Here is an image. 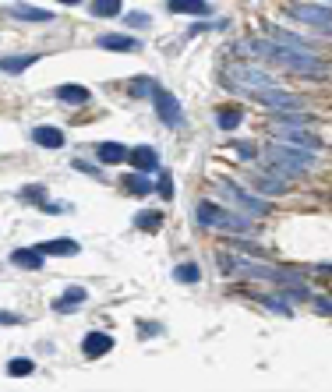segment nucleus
Wrapping results in <instances>:
<instances>
[{
	"instance_id": "obj_1",
	"label": "nucleus",
	"mask_w": 332,
	"mask_h": 392,
	"mask_svg": "<svg viewBox=\"0 0 332 392\" xmlns=\"http://www.w3.org/2000/svg\"><path fill=\"white\" fill-rule=\"evenodd\" d=\"M248 50L258 53V57H265V61H272V64H283L294 75H308V78H325L329 75V68L315 57V50H294V46H283L276 39H251Z\"/></svg>"
},
{
	"instance_id": "obj_2",
	"label": "nucleus",
	"mask_w": 332,
	"mask_h": 392,
	"mask_svg": "<svg viewBox=\"0 0 332 392\" xmlns=\"http://www.w3.org/2000/svg\"><path fill=\"white\" fill-rule=\"evenodd\" d=\"M265 159H269V166H280V174L301 177L304 170H311V166L318 163V152L301 149V145H290V142H276V145L265 149Z\"/></svg>"
},
{
	"instance_id": "obj_3",
	"label": "nucleus",
	"mask_w": 332,
	"mask_h": 392,
	"mask_svg": "<svg viewBox=\"0 0 332 392\" xmlns=\"http://www.w3.org/2000/svg\"><path fill=\"white\" fill-rule=\"evenodd\" d=\"M223 269L227 272H237L244 279H269V283H276V287H301V276L290 272V269L258 265V262H244V258H234V255H223Z\"/></svg>"
},
{
	"instance_id": "obj_4",
	"label": "nucleus",
	"mask_w": 332,
	"mask_h": 392,
	"mask_svg": "<svg viewBox=\"0 0 332 392\" xmlns=\"http://www.w3.org/2000/svg\"><path fill=\"white\" fill-rule=\"evenodd\" d=\"M198 223L209 230H227V234H237V237H251L255 227H251V219L248 216H237V212H227V209H219L212 202H202L198 205Z\"/></svg>"
},
{
	"instance_id": "obj_5",
	"label": "nucleus",
	"mask_w": 332,
	"mask_h": 392,
	"mask_svg": "<svg viewBox=\"0 0 332 392\" xmlns=\"http://www.w3.org/2000/svg\"><path fill=\"white\" fill-rule=\"evenodd\" d=\"M227 85L230 89H241V92H262V89H276V78H269L265 71H258V68H244V64H234V68H227Z\"/></svg>"
},
{
	"instance_id": "obj_6",
	"label": "nucleus",
	"mask_w": 332,
	"mask_h": 392,
	"mask_svg": "<svg viewBox=\"0 0 332 392\" xmlns=\"http://www.w3.org/2000/svg\"><path fill=\"white\" fill-rule=\"evenodd\" d=\"M216 188L223 191V195H227V198H230L237 209H244L248 216H265V212H269V202H262L258 195L244 191L241 184H234V181H227V177H219V181H216Z\"/></svg>"
},
{
	"instance_id": "obj_7",
	"label": "nucleus",
	"mask_w": 332,
	"mask_h": 392,
	"mask_svg": "<svg viewBox=\"0 0 332 392\" xmlns=\"http://www.w3.org/2000/svg\"><path fill=\"white\" fill-rule=\"evenodd\" d=\"M152 103H156V117H159L166 128H181V121H184V110H181V103H177V96H174V92L156 89Z\"/></svg>"
},
{
	"instance_id": "obj_8",
	"label": "nucleus",
	"mask_w": 332,
	"mask_h": 392,
	"mask_svg": "<svg viewBox=\"0 0 332 392\" xmlns=\"http://www.w3.org/2000/svg\"><path fill=\"white\" fill-rule=\"evenodd\" d=\"M287 15L297 18V22H308V25H332V4H287Z\"/></svg>"
},
{
	"instance_id": "obj_9",
	"label": "nucleus",
	"mask_w": 332,
	"mask_h": 392,
	"mask_svg": "<svg viewBox=\"0 0 332 392\" xmlns=\"http://www.w3.org/2000/svg\"><path fill=\"white\" fill-rule=\"evenodd\" d=\"M251 99H258L269 110H304L301 96H290L283 89H262V92H251Z\"/></svg>"
},
{
	"instance_id": "obj_10",
	"label": "nucleus",
	"mask_w": 332,
	"mask_h": 392,
	"mask_svg": "<svg viewBox=\"0 0 332 392\" xmlns=\"http://www.w3.org/2000/svg\"><path fill=\"white\" fill-rule=\"evenodd\" d=\"M128 163H131V170H142V174H152L159 170V152L152 145H135L128 152Z\"/></svg>"
},
{
	"instance_id": "obj_11",
	"label": "nucleus",
	"mask_w": 332,
	"mask_h": 392,
	"mask_svg": "<svg viewBox=\"0 0 332 392\" xmlns=\"http://www.w3.org/2000/svg\"><path fill=\"white\" fill-rule=\"evenodd\" d=\"M276 135H280V138H287L290 145H301V149H311V152H318V149H322V142H318L315 135H308V131H301V124H276Z\"/></svg>"
},
{
	"instance_id": "obj_12",
	"label": "nucleus",
	"mask_w": 332,
	"mask_h": 392,
	"mask_svg": "<svg viewBox=\"0 0 332 392\" xmlns=\"http://www.w3.org/2000/svg\"><path fill=\"white\" fill-rule=\"evenodd\" d=\"M114 350V336L110 332H89L85 340H82V354L89 357V361H99L103 354H110Z\"/></svg>"
},
{
	"instance_id": "obj_13",
	"label": "nucleus",
	"mask_w": 332,
	"mask_h": 392,
	"mask_svg": "<svg viewBox=\"0 0 332 392\" xmlns=\"http://www.w3.org/2000/svg\"><path fill=\"white\" fill-rule=\"evenodd\" d=\"M96 46H99V50H117V53H138V50H142V43H138L135 36H121V32H106V36H99Z\"/></svg>"
},
{
	"instance_id": "obj_14",
	"label": "nucleus",
	"mask_w": 332,
	"mask_h": 392,
	"mask_svg": "<svg viewBox=\"0 0 332 392\" xmlns=\"http://www.w3.org/2000/svg\"><path fill=\"white\" fill-rule=\"evenodd\" d=\"M82 248H78V241H71V237H57V241H43L39 244V255H53V258H71V255H78Z\"/></svg>"
},
{
	"instance_id": "obj_15",
	"label": "nucleus",
	"mask_w": 332,
	"mask_h": 392,
	"mask_svg": "<svg viewBox=\"0 0 332 392\" xmlns=\"http://www.w3.org/2000/svg\"><path fill=\"white\" fill-rule=\"evenodd\" d=\"M32 142L43 145V149H61V145H64V131H61V128H46V124H39V128L32 131Z\"/></svg>"
},
{
	"instance_id": "obj_16",
	"label": "nucleus",
	"mask_w": 332,
	"mask_h": 392,
	"mask_svg": "<svg viewBox=\"0 0 332 392\" xmlns=\"http://www.w3.org/2000/svg\"><path fill=\"white\" fill-rule=\"evenodd\" d=\"M11 265L36 272V269L43 265V255H39V248H15V251H11Z\"/></svg>"
},
{
	"instance_id": "obj_17",
	"label": "nucleus",
	"mask_w": 332,
	"mask_h": 392,
	"mask_svg": "<svg viewBox=\"0 0 332 392\" xmlns=\"http://www.w3.org/2000/svg\"><path fill=\"white\" fill-rule=\"evenodd\" d=\"M166 8L174 15H209L212 11L209 0H166Z\"/></svg>"
},
{
	"instance_id": "obj_18",
	"label": "nucleus",
	"mask_w": 332,
	"mask_h": 392,
	"mask_svg": "<svg viewBox=\"0 0 332 392\" xmlns=\"http://www.w3.org/2000/svg\"><path fill=\"white\" fill-rule=\"evenodd\" d=\"M85 297H89V294H85V287H68V290H64V294H61L57 301H53V311L68 315V311H71V308H78V304H82Z\"/></svg>"
},
{
	"instance_id": "obj_19",
	"label": "nucleus",
	"mask_w": 332,
	"mask_h": 392,
	"mask_svg": "<svg viewBox=\"0 0 332 392\" xmlns=\"http://www.w3.org/2000/svg\"><path fill=\"white\" fill-rule=\"evenodd\" d=\"M39 57H36V53H22V57H0V71H4V75H22L25 68H32Z\"/></svg>"
},
{
	"instance_id": "obj_20",
	"label": "nucleus",
	"mask_w": 332,
	"mask_h": 392,
	"mask_svg": "<svg viewBox=\"0 0 332 392\" xmlns=\"http://www.w3.org/2000/svg\"><path fill=\"white\" fill-rule=\"evenodd\" d=\"M241 121H244V114H241L237 106H223V110H216V128H223V131L241 128Z\"/></svg>"
},
{
	"instance_id": "obj_21",
	"label": "nucleus",
	"mask_w": 332,
	"mask_h": 392,
	"mask_svg": "<svg viewBox=\"0 0 332 392\" xmlns=\"http://www.w3.org/2000/svg\"><path fill=\"white\" fill-rule=\"evenodd\" d=\"M96 152H99L103 163H124V159H128V149H124L121 142H99Z\"/></svg>"
},
{
	"instance_id": "obj_22",
	"label": "nucleus",
	"mask_w": 332,
	"mask_h": 392,
	"mask_svg": "<svg viewBox=\"0 0 332 392\" xmlns=\"http://www.w3.org/2000/svg\"><path fill=\"white\" fill-rule=\"evenodd\" d=\"M8 15L11 18H22V22H53L50 11H39V8H29V4H15Z\"/></svg>"
},
{
	"instance_id": "obj_23",
	"label": "nucleus",
	"mask_w": 332,
	"mask_h": 392,
	"mask_svg": "<svg viewBox=\"0 0 332 392\" xmlns=\"http://www.w3.org/2000/svg\"><path fill=\"white\" fill-rule=\"evenodd\" d=\"M57 99L61 103H71V106H82V103H89V89L85 85H61L57 89Z\"/></svg>"
},
{
	"instance_id": "obj_24",
	"label": "nucleus",
	"mask_w": 332,
	"mask_h": 392,
	"mask_svg": "<svg viewBox=\"0 0 332 392\" xmlns=\"http://www.w3.org/2000/svg\"><path fill=\"white\" fill-rule=\"evenodd\" d=\"M255 184L262 188V195H287V181H280V177H265V174H255Z\"/></svg>"
},
{
	"instance_id": "obj_25",
	"label": "nucleus",
	"mask_w": 332,
	"mask_h": 392,
	"mask_svg": "<svg viewBox=\"0 0 332 392\" xmlns=\"http://www.w3.org/2000/svg\"><path fill=\"white\" fill-rule=\"evenodd\" d=\"M269 39L283 43V46H294V50H311V43H308V39H301V36H290V32H283V29H269Z\"/></svg>"
},
{
	"instance_id": "obj_26",
	"label": "nucleus",
	"mask_w": 332,
	"mask_h": 392,
	"mask_svg": "<svg viewBox=\"0 0 332 392\" xmlns=\"http://www.w3.org/2000/svg\"><path fill=\"white\" fill-rule=\"evenodd\" d=\"M92 15L96 18H117L121 15V0H92Z\"/></svg>"
},
{
	"instance_id": "obj_27",
	"label": "nucleus",
	"mask_w": 332,
	"mask_h": 392,
	"mask_svg": "<svg viewBox=\"0 0 332 392\" xmlns=\"http://www.w3.org/2000/svg\"><path fill=\"white\" fill-rule=\"evenodd\" d=\"M174 279H177V283H198V279H202V269H198L195 262H184V265L174 269Z\"/></svg>"
},
{
	"instance_id": "obj_28",
	"label": "nucleus",
	"mask_w": 332,
	"mask_h": 392,
	"mask_svg": "<svg viewBox=\"0 0 332 392\" xmlns=\"http://www.w3.org/2000/svg\"><path fill=\"white\" fill-rule=\"evenodd\" d=\"M135 227H142V230H149V234H152V230H159V227H163V216H159V212H152V209H145V212H138V216H135Z\"/></svg>"
},
{
	"instance_id": "obj_29",
	"label": "nucleus",
	"mask_w": 332,
	"mask_h": 392,
	"mask_svg": "<svg viewBox=\"0 0 332 392\" xmlns=\"http://www.w3.org/2000/svg\"><path fill=\"white\" fill-rule=\"evenodd\" d=\"M36 371V364L29 361V357H15V361H8V375L11 378H25V375H32Z\"/></svg>"
},
{
	"instance_id": "obj_30",
	"label": "nucleus",
	"mask_w": 332,
	"mask_h": 392,
	"mask_svg": "<svg viewBox=\"0 0 332 392\" xmlns=\"http://www.w3.org/2000/svg\"><path fill=\"white\" fill-rule=\"evenodd\" d=\"M156 89H159V85H156L152 78H135V82H131V96H135V99H145V96H156Z\"/></svg>"
},
{
	"instance_id": "obj_31",
	"label": "nucleus",
	"mask_w": 332,
	"mask_h": 392,
	"mask_svg": "<svg viewBox=\"0 0 332 392\" xmlns=\"http://www.w3.org/2000/svg\"><path fill=\"white\" fill-rule=\"evenodd\" d=\"M128 191H135V195H149V191H152V181H149L142 170H135V174L128 177Z\"/></svg>"
},
{
	"instance_id": "obj_32",
	"label": "nucleus",
	"mask_w": 332,
	"mask_h": 392,
	"mask_svg": "<svg viewBox=\"0 0 332 392\" xmlns=\"http://www.w3.org/2000/svg\"><path fill=\"white\" fill-rule=\"evenodd\" d=\"M18 198H22V202H29V205H43V202H46V188H39V184L22 188V191H18Z\"/></svg>"
},
{
	"instance_id": "obj_33",
	"label": "nucleus",
	"mask_w": 332,
	"mask_h": 392,
	"mask_svg": "<svg viewBox=\"0 0 332 392\" xmlns=\"http://www.w3.org/2000/svg\"><path fill=\"white\" fill-rule=\"evenodd\" d=\"M156 191H159V198H166V202H170V198H174V177H170V170H159Z\"/></svg>"
},
{
	"instance_id": "obj_34",
	"label": "nucleus",
	"mask_w": 332,
	"mask_h": 392,
	"mask_svg": "<svg viewBox=\"0 0 332 392\" xmlns=\"http://www.w3.org/2000/svg\"><path fill=\"white\" fill-rule=\"evenodd\" d=\"M262 304H265V308H269V311H276V315H294V311H290V308H287V304H283V301H272V297H265V301H262Z\"/></svg>"
},
{
	"instance_id": "obj_35",
	"label": "nucleus",
	"mask_w": 332,
	"mask_h": 392,
	"mask_svg": "<svg viewBox=\"0 0 332 392\" xmlns=\"http://www.w3.org/2000/svg\"><path fill=\"white\" fill-rule=\"evenodd\" d=\"M128 25L142 29V25H149V15H142V11H131V15H128Z\"/></svg>"
},
{
	"instance_id": "obj_36",
	"label": "nucleus",
	"mask_w": 332,
	"mask_h": 392,
	"mask_svg": "<svg viewBox=\"0 0 332 392\" xmlns=\"http://www.w3.org/2000/svg\"><path fill=\"white\" fill-rule=\"evenodd\" d=\"M234 149H237V156H244V159H255V145H248V142H237Z\"/></svg>"
},
{
	"instance_id": "obj_37",
	"label": "nucleus",
	"mask_w": 332,
	"mask_h": 392,
	"mask_svg": "<svg viewBox=\"0 0 332 392\" xmlns=\"http://www.w3.org/2000/svg\"><path fill=\"white\" fill-rule=\"evenodd\" d=\"M75 170H85L89 177H99V170H96V166H89V163H82V159L75 163Z\"/></svg>"
},
{
	"instance_id": "obj_38",
	"label": "nucleus",
	"mask_w": 332,
	"mask_h": 392,
	"mask_svg": "<svg viewBox=\"0 0 332 392\" xmlns=\"http://www.w3.org/2000/svg\"><path fill=\"white\" fill-rule=\"evenodd\" d=\"M315 304H318V311H322V315H332V301H325V297H315Z\"/></svg>"
},
{
	"instance_id": "obj_39",
	"label": "nucleus",
	"mask_w": 332,
	"mask_h": 392,
	"mask_svg": "<svg viewBox=\"0 0 332 392\" xmlns=\"http://www.w3.org/2000/svg\"><path fill=\"white\" fill-rule=\"evenodd\" d=\"M15 322H18L15 315H8V311H0V325H15Z\"/></svg>"
},
{
	"instance_id": "obj_40",
	"label": "nucleus",
	"mask_w": 332,
	"mask_h": 392,
	"mask_svg": "<svg viewBox=\"0 0 332 392\" xmlns=\"http://www.w3.org/2000/svg\"><path fill=\"white\" fill-rule=\"evenodd\" d=\"M61 4H78V0H61Z\"/></svg>"
}]
</instances>
